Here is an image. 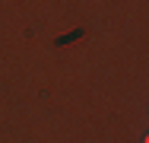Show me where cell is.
I'll use <instances>...</instances> for the list:
<instances>
[{
	"mask_svg": "<svg viewBox=\"0 0 149 143\" xmlns=\"http://www.w3.org/2000/svg\"><path fill=\"white\" fill-rule=\"evenodd\" d=\"M143 143H149V137H146V140H143Z\"/></svg>",
	"mask_w": 149,
	"mask_h": 143,
	"instance_id": "cell-1",
	"label": "cell"
}]
</instances>
